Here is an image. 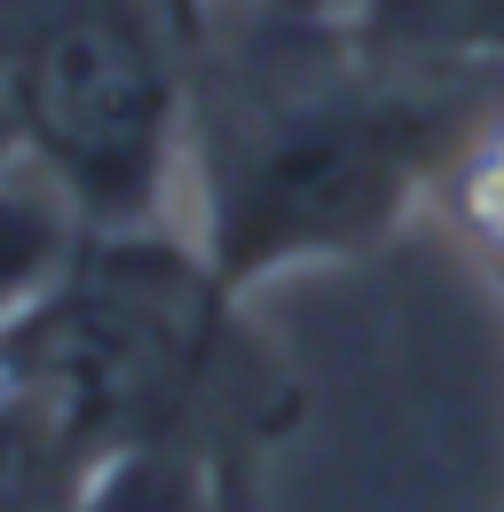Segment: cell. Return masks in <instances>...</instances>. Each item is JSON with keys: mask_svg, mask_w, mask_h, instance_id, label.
I'll return each instance as SVG.
<instances>
[{"mask_svg": "<svg viewBox=\"0 0 504 512\" xmlns=\"http://www.w3.org/2000/svg\"><path fill=\"white\" fill-rule=\"evenodd\" d=\"M441 182H449V213H457L465 245L504 276V111H481L449 142Z\"/></svg>", "mask_w": 504, "mask_h": 512, "instance_id": "obj_7", "label": "cell"}, {"mask_svg": "<svg viewBox=\"0 0 504 512\" xmlns=\"http://www.w3.org/2000/svg\"><path fill=\"white\" fill-rule=\"evenodd\" d=\"M441 95L410 87L394 64L331 40L323 64L260 71L205 134V213L197 253L237 300L245 284L300 260L363 253L394 213L441 174L449 142Z\"/></svg>", "mask_w": 504, "mask_h": 512, "instance_id": "obj_1", "label": "cell"}, {"mask_svg": "<svg viewBox=\"0 0 504 512\" xmlns=\"http://www.w3.org/2000/svg\"><path fill=\"white\" fill-rule=\"evenodd\" d=\"M158 8L174 16V32H182V40H197V32L237 24V16H252V8H276V0H158Z\"/></svg>", "mask_w": 504, "mask_h": 512, "instance_id": "obj_8", "label": "cell"}, {"mask_svg": "<svg viewBox=\"0 0 504 512\" xmlns=\"http://www.w3.org/2000/svg\"><path fill=\"white\" fill-rule=\"evenodd\" d=\"M63 512H221L213 449H197L189 434L134 442L103 465H87V481L71 489Z\"/></svg>", "mask_w": 504, "mask_h": 512, "instance_id": "obj_6", "label": "cell"}, {"mask_svg": "<svg viewBox=\"0 0 504 512\" xmlns=\"http://www.w3.org/2000/svg\"><path fill=\"white\" fill-rule=\"evenodd\" d=\"M24 158L103 229H158L189 150V40L158 0H40L8 48Z\"/></svg>", "mask_w": 504, "mask_h": 512, "instance_id": "obj_3", "label": "cell"}, {"mask_svg": "<svg viewBox=\"0 0 504 512\" xmlns=\"http://www.w3.org/2000/svg\"><path fill=\"white\" fill-rule=\"evenodd\" d=\"M24 166V119H16V87H8V64H0V174Z\"/></svg>", "mask_w": 504, "mask_h": 512, "instance_id": "obj_10", "label": "cell"}, {"mask_svg": "<svg viewBox=\"0 0 504 512\" xmlns=\"http://www.w3.org/2000/svg\"><path fill=\"white\" fill-rule=\"evenodd\" d=\"M32 8H40V0H0V48H8V32H16Z\"/></svg>", "mask_w": 504, "mask_h": 512, "instance_id": "obj_11", "label": "cell"}, {"mask_svg": "<svg viewBox=\"0 0 504 512\" xmlns=\"http://www.w3.org/2000/svg\"><path fill=\"white\" fill-rule=\"evenodd\" d=\"M87 245V221L71 213V197L24 158L0 174V331L16 316H32L63 284V268Z\"/></svg>", "mask_w": 504, "mask_h": 512, "instance_id": "obj_5", "label": "cell"}, {"mask_svg": "<svg viewBox=\"0 0 504 512\" xmlns=\"http://www.w3.org/2000/svg\"><path fill=\"white\" fill-rule=\"evenodd\" d=\"M315 32H331L355 56L394 71L481 64V56H504V0H339Z\"/></svg>", "mask_w": 504, "mask_h": 512, "instance_id": "obj_4", "label": "cell"}, {"mask_svg": "<svg viewBox=\"0 0 504 512\" xmlns=\"http://www.w3.org/2000/svg\"><path fill=\"white\" fill-rule=\"evenodd\" d=\"M229 292L197 237L158 229H87L63 284L0 331V394L32 402L79 465L134 442L182 434L205 386Z\"/></svg>", "mask_w": 504, "mask_h": 512, "instance_id": "obj_2", "label": "cell"}, {"mask_svg": "<svg viewBox=\"0 0 504 512\" xmlns=\"http://www.w3.org/2000/svg\"><path fill=\"white\" fill-rule=\"evenodd\" d=\"M213 481H221V512H260V481H252L245 449H213Z\"/></svg>", "mask_w": 504, "mask_h": 512, "instance_id": "obj_9", "label": "cell"}]
</instances>
